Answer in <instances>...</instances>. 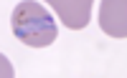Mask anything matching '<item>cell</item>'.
<instances>
[{"instance_id": "1", "label": "cell", "mask_w": 127, "mask_h": 78, "mask_svg": "<svg viewBox=\"0 0 127 78\" xmlns=\"http://www.w3.org/2000/svg\"><path fill=\"white\" fill-rule=\"evenodd\" d=\"M13 35L31 48H48L59 38V23L36 0H23L10 13Z\"/></svg>"}, {"instance_id": "2", "label": "cell", "mask_w": 127, "mask_h": 78, "mask_svg": "<svg viewBox=\"0 0 127 78\" xmlns=\"http://www.w3.org/2000/svg\"><path fill=\"white\" fill-rule=\"evenodd\" d=\"M46 3L56 10L61 25H66L71 30H81V28H87L92 18L94 0H46Z\"/></svg>"}, {"instance_id": "3", "label": "cell", "mask_w": 127, "mask_h": 78, "mask_svg": "<svg viewBox=\"0 0 127 78\" xmlns=\"http://www.w3.org/2000/svg\"><path fill=\"white\" fill-rule=\"evenodd\" d=\"M99 28L112 38H127V0H102Z\"/></svg>"}, {"instance_id": "4", "label": "cell", "mask_w": 127, "mask_h": 78, "mask_svg": "<svg viewBox=\"0 0 127 78\" xmlns=\"http://www.w3.org/2000/svg\"><path fill=\"white\" fill-rule=\"evenodd\" d=\"M13 63H10L3 53H0V78H13Z\"/></svg>"}]
</instances>
